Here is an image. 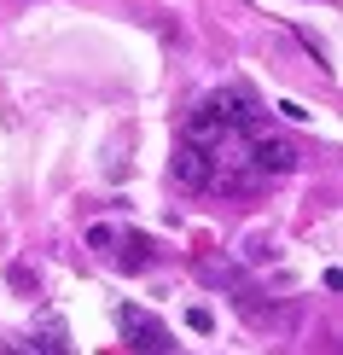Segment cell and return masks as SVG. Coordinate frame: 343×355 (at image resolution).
I'll use <instances>...</instances> for the list:
<instances>
[{
  "label": "cell",
  "mask_w": 343,
  "mask_h": 355,
  "mask_svg": "<svg viewBox=\"0 0 343 355\" xmlns=\"http://www.w3.org/2000/svg\"><path fill=\"white\" fill-rule=\"evenodd\" d=\"M0 355H53V349H41L35 338H0Z\"/></svg>",
  "instance_id": "cell-5"
},
{
  "label": "cell",
  "mask_w": 343,
  "mask_h": 355,
  "mask_svg": "<svg viewBox=\"0 0 343 355\" xmlns=\"http://www.w3.org/2000/svg\"><path fill=\"white\" fill-rule=\"evenodd\" d=\"M186 327H192V332H210L216 320H210V309H186Z\"/></svg>",
  "instance_id": "cell-7"
},
{
  "label": "cell",
  "mask_w": 343,
  "mask_h": 355,
  "mask_svg": "<svg viewBox=\"0 0 343 355\" xmlns=\"http://www.w3.org/2000/svg\"><path fill=\"white\" fill-rule=\"evenodd\" d=\"M6 279H12V291H24V297H35V274H29L24 262H12V268H6Z\"/></svg>",
  "instance_id": "cell-6"
},
{
  "label": "cell",
  "mask_w": 343,
  "mask_h": 355,
  "mask_svg": "<svg viewBox=\"0 0 343 355\" xmlns=\"http://www.w3.org/2000/svg\"><path fill=\"white\" fill-rule=\"evenodd\" d=\"M245 164L256 169V181H279V175H291L297 164H303V152H297L291 140H279V135L250 128V135H245Z\"/></svg>",
  "instance_id": "cell-1"
},
{
  "label": "cell",
  "mask_w": 343,
  "mask_h": 355,
  "mask_svg": "<svg viewBox=\"0 0 343 355\" xmlns=\"http://www.w3.org/2000/svg\"><path fill=\"white\" fill-rule=\"evenodd\" d=\"M116 245H123V250H116V262H123V268H134V274L152 262V239H146V233H116Z\"/></svg>",
  "instance_id": "cell-4"
},
{
  "label": "cell",
  "mask_w": 343,
  "mask_h": 355,
  "mask_svg": "<svg viewBox=\"0 0 343 355\" xmlns=\"http://www.w3.org/2000/svg\"><path fill=\"white\" fill-rule=\"evenodd\" d=\"M116 327H123V338H128L134 355H169V332H163V320H152L146 309H123Z\"/></svg>",
  "instance_id": "cell-2"
},
{
  "label": "cell",
  "mask_w": 343,
  "mask_h": 355,
  "mask_svg": "<svg viewBox=\"0 0 343 355\" xmlns=\"http://www.w3.org/2000/svg\"><path fill=\"white\" fill-rule=\"evenodd\" d=\"M175 181L192 187V192H204L210 187V152H198V146L181 140V152H175Z\"/></svg>",
  "instance_id": "cell-3"
}]
</instances>
